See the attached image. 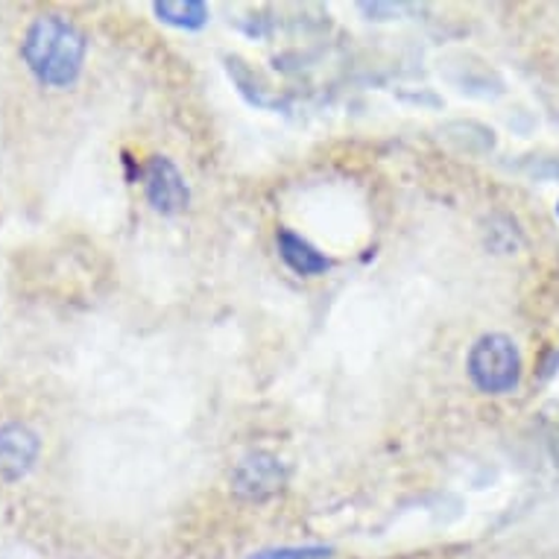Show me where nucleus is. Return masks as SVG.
Here are the masks:
<instances>
[{"mask_svg": "<svg viewBox=\"0 0 559 559\" xmlns=\"http://www.w3.org/2000/svg\"><path fill=\"white\" fill-rule=\"evenodd\" d=\"M85 50L83 29L62 15H38L21 41V59L47 88L74 85L83 74Z\"/></svg>", "mask_w": 559, "mask_h": 559, "instance_id": "nucleus-1", "label": "nucleus"}, {"mask_svg": "<svg viewBox=\"0 0 559 559\" xmlns=\"http://www.w3.org/2000/svg\"><path fill=\"white\" fill-rule=\"evenodd\" d=\"M144 191L158 214H179L191 200L179 167L165 156H153L144 167Z\"/></svg>", "mask_w": 559, "mask_h": 559, "instance_id": "nucleus-4", "label": "nucleus"}, {"mask_svg": "<svg viewBox=\"0 0 559 559\" xmlns=\"http://www.w3.org/2000/svg\"><path fill=\"white\" fill-rule=\"evenodd\" d=\"M41 440L33 428L21 423L0 425V477L21 480L36 463Z\"/></svg>", "mask_w": 559, "mask_h": 559, "instance_id": "nucleus-5", "label": "nucleus"}, {"mask_svg": "<svg viewBox=\"0 0 559 559\" xmlns=\"http://www.w3.org/2000/svg\"><path fill=\"white\" fill-rule=\"evenodd\" d=\"M557 217H559V202H557Z\"/></svg>", "mask_w": 559, "mask_h": 559, "instance_id": "nucleus-9", "label": "nucleus"}, {"mask_svg": "<svg viewBox=\"0 0 559 559\" xmlns=\"http://www.w3.org/2000/svg\"><path fill=\"white\" fill-rule=\"evenodd\" d=\"M275 247H278L282 261H285L296 275H322L331 266V261L322 255L320 249L290 229H278V235H275Z\"/></svg>", "mask_w": 559, "mask_h": 559, "instance_id": "nucleus-6", "label": "nucleus"}, {"mask_svg": "<svg viewBox=\"0 0 559 559\" xmlns=\"http://www.w3.org/2000/svg\"><path fill=\"white\" fill-rule=\"evenodd\" d=\"M329 548H282V550H264L255 559H325Z\"/></svg>", "mask_w": 559, "mask_h": 559, "instance_id": "nucleus-8", "label": "nucleus"}, {"mask_svg": "<svg viewBox=\"0 0 559 559\" xmlns=\"http://www.w3.org/2000/svg\"><path fill=\"white\" fill-rule=\"evenodd\" d=\"M287 484V472L282 460L266 454V451H252L238 460L231 468V492L247 501H264L275 496Z\"/></svg>", "mask_w": 559, "mask_h": 559, "instance_id": "nucleus-3", "label": "nucleus"}, {"mask_svg": "<svg viewBox=\"0 0 559 559\" xmlns=\"http://www.w3.org/2000/svg\"><path fill=\"white\" fill-rule=\"evenodd\" d=\"M153 10L165 24L182 29H200L209 21V7L200 0H162Z\"/></svg>", "mask_w": 559, "mask_h": 559, "instance_id": "nucleus-7", "label": "nucleus"}, {"mask_svg": "<svg viewBox=\"0 0 559 559\" xmlns=\"http://www.w3.org/2000/svg\"><path fill=\"white\" fill-rule=\"evenodd\" d=\"M466 369L480 393H513L522 378V355L507 334H484L468 352Z\"/></svg>", "mask_w": 559, "mask_h": 559, "instance_id": "nucleus-2", "label": "nucleus"}]
</instances>
